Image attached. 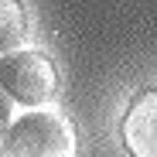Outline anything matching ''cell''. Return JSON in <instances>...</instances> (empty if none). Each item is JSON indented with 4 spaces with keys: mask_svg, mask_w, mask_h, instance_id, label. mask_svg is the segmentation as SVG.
Instances as JSON below:
<instances>
[{
    "mask_svg": "<svg viewBox=\"0 0 157 157\" xmlns=\"http://www.w3.org/2000/svg\"><path fill=\"white\" fill-rule=\"evenodd\" d=\"M75 126L58 109H31L10 123L0 157H75Z\"/></svg>",
    "mask_w": 157,
    "mask_h": 157,
    "instance_id": "obj_1",
    "label": "cell"
},
{
    "mask_svg": "<svg viewBox=\"0 0 157 157\" xmlns=\"http://www.w3.org/2000/svg\"><path fill=\"white\" fill-rule=\"evenodd\" d=\"M0 89L21 106H44L58 92V72L41 51H10L0 58Z\"/></svg>",
    "mask_w": 157,
    "mask_h": 157,
    "instance_id": "obj_2",
    "label": "cell"
},
{
    "mask_svg": "<svg viewBox=\"0 0 157 157\" xmlns=\"http://www.w3.org/2000/svg\"><path fill=\"white\" fill-rule=\"evenodd\" d=\"M123 144L130 157H157V89L133 96L123 116Z\"/></svg>",
    "mask_w": 157,
    "mask_h": 157,
    "instance_id": "obj_3",
    "label": "cell"
},
{
    "mask_svg": "<svg viewBox=\"0 0 157 157\" xmlns=\"http://www.w3.org/2000/svg\"><path fill=\"white\" fill-rule=\"evenodd\" d=\"M28 34V10L21 0H0V55L14 51Z\"/></svg>",
    "mask_w": 157,
    "mask_h": 157,
    "instance_id": "obj_4",
    "label": "cell"
},
{
    "mask_svg": "<svg viewBox=\"0 0 157 157\" xmlns=\"http://www.w3.org/2000/svg\"><path fill=\"white\" fill-rule=\"evenodd\" d=\"M7 123H10V116H7V106L0 102V140H4V137H7V130H10Z\"/></svg>",
    "mask_w": 157,
    "mask_h": 157,
    "instance_id": "obj_5",
    "label": "cell"
}]
</instances>
